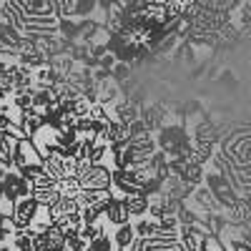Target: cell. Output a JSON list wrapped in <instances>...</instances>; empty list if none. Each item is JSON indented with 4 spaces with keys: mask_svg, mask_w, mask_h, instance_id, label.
Returning a JSON list of instances; mask_svg holds the SVG:
<instances>
[{
    "mask_svg": "<svg viewBox=\"0 0 251 251\" xmlns=\"http://www.w3.org/2000/svg\"><path fill=\"white\" fill-rule=\"evenodd\" d=\"M5 201V188H3V181H0V203Z\"/></svg>",
    "mask_w": 251,
    "mask_h": 251,
    "instance_id": "f1b7e54d",
    "label": "cell"
},
{
    "mask_svg": "<svg viewBox=\"0 0 251 251\" xmlns=\"http://www.w3.org/2000/svg\"><path fill=\"white\" fill-rule=\"evenodd\" d=\"M33 196L38 199V203L43 208H50L63 194L58 191V186H46V188H33Z\"/></svg>",
    "mask_w": 251,
    "mask_h": 251,
    "instance_id": "5bb4252c",
    "label": "cell"
},
{
    "mask_svg": "<svg viewBox=\"0 0 251 251\" xmlns=\"http://www.w3.org/2000/svg\"><path fill=\"white\" fill-rule=\"evenodd\" d=\"M196 203H199V208L203 214H216L219 208H224L216 201V196L211 194V188H199V191H196Z\"/></svg>",
    "mask_w": 251,
    "mask_h": 251,
    "instance_id": "7c38bea8",
    "label": "cell"
},
{
    "mask_svg": "<svg viewBox=\"0 0 251 251\" xmlns=\"http://www.w3.org/2000/svg\"><path fill=\"white\" fill-rule=\"evenodd\" d=\"M143 251H183L178 239H146Z\"/></svg>",
    "mask_w": 251,
    "mask_h": 251,
    "instance_id": "9a60e30c",
    "label": "cell"
},
{
    "mask_svg": "<svg viewBox=\"0 0 251 251\" xmlns=\"http://www.w3.org/2000/svg\"><path fill=\"white\" fill-rule=\"evenodd\" d=\"M66 246H68L71 251H88V241L80 236V231L66 234Z\"/></svg>",
    "mask_w": 251,
    "mask_h": 251,
    "instance_id": "ffe728a7",
    "label": "cell"
},
{
    "mask_svg": "<svg viewBox=\"0 0 251 251\" xmlns=\"http://www.w3.org/2000/svg\"><path fill=\"white\" fill-rule=\"evenodd\" d=\"M33 161H43V153L38 151L35 141L30 143V141H28V136L18 138L15 151H13V169L18 171V169H23L25 163H33Z\"/></svg>",
    "mask_w": 251,
    "mask_h": 251,
    "instance_id": "5b68a950",
    "label": "cell"
},
{
    "mask_svg": "<svg viewBox=\"0 0 251 251\" xmlns=\"http://www.w3.org/2000/svg\"><path fill=\"white\" fill-rule=\"evenodd\" d=\"M106 221H111L113 226H121V224H128L131 221V208L126 203V199L121 196H113L108 208H106Z\"/></svg>",
    "mask_w": 251,
    "mask_h": 251,
    "instance_id": "52a82bcc",
    "label": "cell"
},
{
    "mask_svg": "<svg viewBox=\"0 0 251 251\" xmlns=\"http://www.w3.org/2000/svg\"><path fill=\"white\" fill-rule=\"evenodd\" d=\"M103 231H106V228L100 226V221H98V224H83V226H80V236L86 239L88 244H91L96 236H100Z\"/></svg>",
    "mask_w": 251,
    "mask_h": 251,
    "instance_id": "603a6c76",
    "label": "cell"
},
{
    "mask_svg": "<svg viewBox=\"0 0 251 251\" xmlns=\"http://www.w3.org/2000/svg\"><path fill=\"white\" fill-rule=\"evenodd\" d=\"M0 251H18V249H15V244H13V246H5V244H0Z\"/></svg>",
    "mask_w": 251,
    "mask_h": 251,
    "instance_id": "83f0119b",
    "label": "cell"
},
{
    "mask_svg": "<svg viewBox=\"0 0 251 251\" xmlns=\"http://www.w3.org/2000/svg\"><path fill=\"white\" fill-rule=\"evenodd\" d=\"M98 100L106 103V106H113L116 100H121V88L113 83V78L106 80V83H100V98Z\"/></svg>",
    "mask_w": 251,
    "mask_h": 251,
    "instance_id": "ac0fdd59",
    "label": "cell"
},
{
    "mask_svg": "<svg viewBox=\"0 0 251 251\" xmlns=\"http://www.w3.org/2000/svg\"><path fill=\"white\" fill-rule=\"evenodd\" d=\"M80 186L86 191H106V188H113V171L103 163H91V169L80 176Z\"/></svg>",
    "mask_w": 251,
    "mask_h": 251,
    "instance_id": "7a4b0ae2",
    "label": "cell"
},
{
    "mask_svg": "<svg viewBox=\"0 0 251 251\" xmlns=\"http://www.w3.org/2000/svg\"><path fill=\"white\" fill-rule=\"evenodd\" d=\"M88 251H116V241L103 231L100 236H96L91 244H88Z\"/></svg>",
    "mask_w": 251,
    "mask_h": 251,
    "instance_id": "d6986e66",
    "label": "cell"
},
{
    "mask_svg": "<svg viewBox=\"0 0 251 251\" xmlns=\"http://www.w3.org/2000/svg\"><path fill=\"white\" fill-rule=\"evenodd\" d=\"M123 199H126V203H128V208H131V216L149 214V208H151V196L149 194L138 191V194H128V196H123Z\"/></svg>",
    "mask_w": 251,
    "mask_h": 251,
    "instance_id": "8fae6325",
    "label": "cell"
},
{
    "mask_svg": "<svg viewBox=\"0 0 251 251\" xmlns=\"http://www.w3.org/2000/svg\"><path fill=\"white\" fill-rule=\"evenodd\" d=\"M91 116L93 118H100V121H111V113L106 111V103H93V106H91Z\"/></svg>",
    "mask_w": 251,
    "mask_h": 251,
    "instance_id": "d4e9b609",
    "label": "cell"
},
{
    "mask_svg": "<svg viewBox=\"0 0 251 251\" xmlns=\"http://www.w3.org/2000/svg\"><path fill=\"white\" fill-rule=\"evenodd\" d=\"M40 208H43V206L38 203V199H35L33 194L18 199V201L10 206V224H13V228H15V231H20V228L33 226L35 219H38V214H40Z\"/></svg>",
    "mask_w": 251,
    "mask_h": 251,
    "instance_id": "6da1fadb",
    "label": "cell"
},
{
    "mask_svg": "<svg viewBox=\"0 0 251 251\" xmlns=\"http://www.w3.org/2000/svg\"><path fill=\"white\" fill-rule=\"evenodd\" d=\"M138 239V234H136V226L128 221V224H121L118 228H116V234H113V241H116V249L118 251H126L133 241Z\"/></svg>",
    "mask_w": 251,
    "mask_h": 251,
    "instance_id": "30bf717a",
    "label": "cell"
},
{
    "mask_svg": "<svg viewBox=\"0 0 251 251\" xmlns=\"http://www.w3.org/2000/svg\"><path fill=\"white\" fill-rule=\"evenodd\" d=\"M58 191L63 194V196H78L80 191H83V186H80V178L78 176H63L60 181H58Z\"/></svg>",
    "mask_w": 251,
    "mask_h": 251,
    "instance_id": "e0dca14e",
    "label": "cell"
},
{
    "mask_svg": "<svg viewBox=\"0 0 251 251\" xmlns=\"http://www.w3.org/2000/svg\"><path fill=\"white\" fill-rule=\"evenodd\" d=\"M113 188L121 196L143 191V186H141V181H138L133 169H113Z\"/></svg>",
    "mask_w": 251,
    "mask_h": 251,
    "instance_id": "8992f818",
    "label": "cell"
},
{
    "mask_svg": "<svg viewBox=\"0 0 251 251\" xmlns=\"http://www.w3.org/2000/svg\"><path fill=\"white\" fill-rule=\"evenodd\" d=\"M8 171H10V169H8V166H5L3 161H0V181H3V178H5V174H8Z\"/></svg>",
    "mask_w": 251,
    "mask_h": 251,
    "instance_id": "4316f807",
    "label": "cell"
},
{
    "mask_svg": "<svg viewBox=\"0 0 251 251\" xmlns=\"http://www.w3.org/2000/svg\"><path fill=\"white\" fill-rule=\"evenodd\" d=\"M3 188H5V201L13 206L18 199L30 196L33 194V183L20 174V171H8L3 178Z\"/></svg>",
    "mask_w": 251,
    "mask_h": 251,
    "instance_id": "3957f363",
    "label": "cell"
},
{
    "mask_svg": "<svg viewBox=\"0 0 251 251\" xmlns=\"http://www.w3.org/2000/svg\"><path fill=\"white\" fill-rule=\"evenodd\" d=\"M98 5V0H75V5H73V13L71 15H78V18H86L93 13V8Z\"/></svg>",
    "mask_w": 251,
    "mask_h": 251,
    "instance_id": "44dd1931",
    "label": "cell"
},
{
    "mask_svg": "<svg viewBox=\"0 0 251 251\" xmlns=\"http://www.w3.org/2000/svg\"><path fill=\"white\" fill-rule=\"evenodd\" d=\"M113 80H126L131 75V63H126V60H118L116 66H113Z\"/></svg>",
    "mask_w": 251,
    "mask_h": 251,
    "instance_id": "cb8c5ba5",
    "label": "cell"
},
{
    "mask_svg": "<svg viewBox=\"0 0 251 251\" xmlns=\"http://www.w3.org/2000/svg\"><path fill=\"white\" fill-rule=\"evenodd\" d=\"M75 208H78V203H75L73 196H60V199L48 208V214H50V219H55V216H66V214L75 211Z\"/></svg>",
    "mask_w": 251,
    "mask_h": 251,
    "instance_id": "2e32d148",
    "label": "cell"
},
{
    "mask_svg": "<svg viewBox=\"0 0 251 251\" xmlns=\"http://www.w3.org/2000/svg\"><path fill=\"white\" fill-rule=\"evenodd\" d=\"M113 113H116V118L123 121V123H133L136 118H141V106H138V103H133L131 98H128V100L121 98V100L113 103Z\"/></svg>",
    "mask_w": 251,
    "mask_h": 251,
    "instance_id": "ba28073f",
    "label": "cell"
},
{
    "mask_svg": "<svg viewBox=\"0 0 251 251\" xmlns=\"http://www.w3.org/2000/svg\"><path fill=\"white\" fill-rule=\"evenodd\" d=\"M33 93H35V91L15 93V96H13V106H15L18 111H28V108H33Z\"/></svg>",
    "mask_w": 251,
    "mask_h": 251,
    "instance_id": "7402d4cb",
    "label": "cell"
},
{
    "mask_svg": "<svg viewBox=\"0 0 251 251\" xmlns=\"http://www.w3.org/2000/svg\"><path fill=\"white\" fill-rule=\"evenodd\" d=\"M18 63H23V66H30V68H43L48 66V55L38 48H30V50H20L18 53Z\"/></svg>",
    "mask_w": 251,
    "mask_h": 251,
    "instance_id": "4fadbf2b",
    "label": "cell"
},
{
    "mask_svg": "<svg viewBox=\"0 0 251 251\" xmlns=\"http://www.w3.org/2000/svg\"><path fill=\"white\" fill-rule=\"evenodd\" d=\"M10 231H15L13 226H3V228H0V244H5L10 239Z\"/></svg>",
    "mask_w": 251,
    "mask_h": 251,
    "instance_id": "484cf974",
    "label": "cell"
},
{
    "mask_svg": "<svg viewBox=\"0 0 251 251\" xmlns=\"http://www.w3.org/2000/svg\"><path fill=\"white\" fill-rule=\"evenodd\" d=\"M15 143H18V136L13 131H3L0 128V161H3L8 169L13 166V151H15Z\"/></svg>",
    "mask_w": 251,
    "mask_h": 251,
    "instance_id": "9c48e42d",
    "label": "cell"
},
{
    "mask_svg": "<svg viewBox=\"0 0 251 251\" xmlns=\"http://www.w3.org/2000/svg\"><path fill=\"white\" fill-rule=\"evenodd\" d=\"M206 181H208V188H211V194L216 196V201L226 208H231L236 201H239V196H236V191L231 188V181H226L221 174H208L206 176Z\"/></svg>",
    "mask_w": 251,
    "mask_h": 251,
    "instance_id": "277c9868",
    "label": "cell"
}]
</instances>
